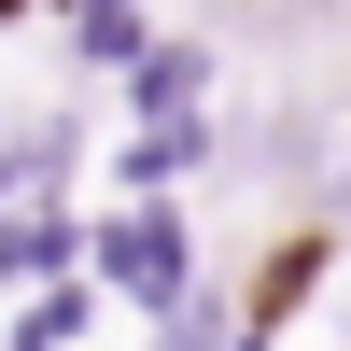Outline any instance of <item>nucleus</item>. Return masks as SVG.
<instances>
[{
  "mask_svg": "<svg viewBox=\"0 0 351 351\" xmlns=\"http://www.w3.org/2000/svg\"><path fill=\"white\" fill-rule=\"evenodd\" d=\"M84 281H99L127 324H169V309L211 281L197 197H99V211H84Z\"/></svg>",
  "mask_w": 351,
  "mask_h": 351,
  "instance_id": "f257e3e1",
  "label": "nucleus"
},
{
  "mask_svg": "<svg viewBox=\"0 0 351 351\" xmlns=\"http://www.w3.org/2000/svg\"><path fill=\"white\" fill-rule=\"evenodd\" d=\"M43 281H84V197H14L0 211V295H43Z\"/></svg>",
  "mask_w": 351,
  "mask_h": 351,
  "instance_id": "f03ea898",
  "label": "nucleus"
},
{
  "mask_svg": "<svg viewBox=\"0 0 351 351\" xmlns=\"http://www.w3.org/2000/svg\"><path fill=\"white\" fill-rule=\"evenodd\" d=\"M112 295L99 281H43V295H0V351H99Z\"/></svg>",
  "mask_w": 351,
  "mask_h": 351,
  "instance_id": "7ed1b4c3",
  "label": "nucleus"
},
{
  "mask_svg": "<svg viewBox=\"0 0 351 351\" xmlns=\"http://www.w3.org/2000/svg\"><path fill=\"white\" fill-rule=\"evenodd\" d=\"M56 43H71V71L127 84V71H141V43H155V0H71V14H56Z\"/></svg>",
  "mask_w": 351,
  "mask_h": 351,
  "instance_id": "20e7f679",
  "label": "nucleus"
},
{
  "mask_svg": "<svg viewBox=\"0 0 351 351\" xmlns=\"http://www.w3.org/2000/svg\"><path fill=\"white\" fill-rule=\"evenodd\" d=\"M141 351H239V281H197L169 324H141Z\"/></svg>",
  "mask_w": 351,
  "mask_h": 351,
  "instance_id": "39448f33",
  "label": "nucleus"
},
{
  "mask_svg": "<svg viewBox=\"0 0 351 351\" xmlns=\"http://www.w3.org/2000/svg\"><path fill=\"white\" fill-rule=\"evenodd\" d=\"M28 14H71V0H0V28H28Z\"/></svg>",
  "mask_w": 351,
  "mask_h": 351,
  "instance_id": "423d86ee",
  "label": "nucleus"
},
{
  "mask_svg": "<svg viewBox=\"0 0 351 351\" xmlns=\"http://www.w3.org/2000/svg\"><path fill=\"white\" fill-rule=\"evenodd\" d=\"M324 225H351V155H337V197H324Z\"/></svg>",
  "mask_w": 351,
  "mask_h": 351,
  "instance_id": "0eeeda50",
  "label": "nucleus"
}]
</instances>
